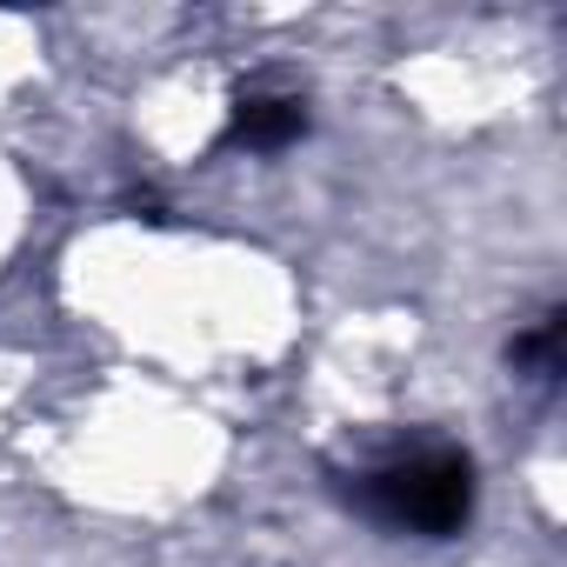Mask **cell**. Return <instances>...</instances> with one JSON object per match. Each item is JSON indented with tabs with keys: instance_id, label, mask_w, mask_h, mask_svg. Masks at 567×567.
Instances as JSON below:
<instances>
[{
	"instance_id": "1",
	"label": "cell",
	"mask_w": 567,
	"mask_h": 567,
	"mask_svg": "<svg viewBox=\"0 0 567 567\" xmlns=\"http://www.w3.org/2000/svg\"><path fill=\"white\" fill-rule=\"evenodd\" d=\"M354 501L401 527V534H461L474 514V461L461 447H421V454H394L374 474H361Z\"/></svg>"
},
{
	"instance_id": "2",
	"label": "cell",
	"mask_w": 567,
	"mask_h": 567,
	"mask_svg": "<svg viewBox=\"0 0 567 567\" xmlns=\"http://www.w3.org/2000/svg\"><path fill=\"white\" fill-rule=\"evenodd\" d=\"M308 134V101L301 94H274V87H247L234 94V114H227V147H247V154H274Z\"/></svg>"
},
{
	"instance_id": "3",
	"label": "cell",
	"mask_w": 567,
	"mask_h": 567,
	"mask_svg": "<svg viewBox=\"0 0 567 567\" xmlns=\"http://www.w3.org/2000/svg\"><path fill=\"white\" fill-rule=\"evenodd\" d=\"M560 334H567V321H560V315H547L534 334H520V341H514V361H520V368H534V374L547 381V374L560 368Z\"/></svg>"
}]
</instances>
